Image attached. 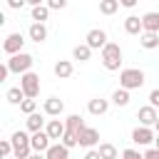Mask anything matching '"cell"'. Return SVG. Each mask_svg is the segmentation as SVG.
Wrapping results in <instances>:
<instances>
[{
  "label": "cell",
  "mask_w": 159,
  "mask_h": 159,
  "mask_svg": "<svg viewBox=\"0 0 159 159\" xmlns=\"http://www.w3.org/2000/svg\"><path fill=\"white\" fill-rule=\"evenodd\" d=\"M30 139H32V137H27V132H22V129L10 137V142H12V157H15V159H30V154H32Z\"/></svg>",
  "instance_id": "1"
},
{
  "label": "cell",
  "mask_w": 159,
  "mask_h": 159,
  "mask_svg": "<svg viewBox=\"0 0 159 159\" xmlns=\"http://www.w3.org/2000/svg\"><path fill=\"white\" fill-rule=\"evenodd\" d=\"M102 65L109 72L119 70V65H122V47L117 42H107V47L102 50Z\"/></svg>",
  "instance_id": "2"
},
{
  "label": "cell",
  "mask_w": 159,
  "mask_h": 159,
  "mask_svg": "<svg viewBox=\"0 0 159 159\" xmlns=\"http://www.w3.org/2000/svg\"><path fill=\"white\" fill-rule=\"evenodd\" d=\"M144 84V72L137 67H127L119 72V87L122 89H139Z\"/></svg>",
  "instance_id": "3"
},
{
  "label": "cell",
  "mask_w": 159,
  "mask_h": 159,
  "mask_svg": "<svg viewBox=\"0 0 159 159\" xmlns=\"http://www.w3.org/2000/svg\"><path fill=\"white\" fill-rule=\"evenodd\" d=\"M32 55H27V52H20V55H15V57H10L5 65H7V70L10 72H15V75H27V72H32Z\"/></svg>",
  "instance_id": "4"
},
{
  "label": "cell",
  "mask_w": 159,
  "mask_h": 159,
  "mask_svg": "<svg viewBox=\"0 0 159 159\" xmlns=\"http://www.w3.org/2000/svg\"><path fill=\"white\" fill-rule=\"evenodd\" d=\"M20 89L25 92L27 99H35V97L40 94V75H35V72L22 75V77H20Z\"/></svg>",
  "instance_id": "5"
},
{
  "label": "cell",
  "mask_w": 159,
  "mask_h": 159,
  "mask_svg": "<svg viewBox=\"0 0 159 159\" xmlns=\"http://www.w3.org/2000/svg\"><path fill=\"white\" fill-rule=\"evenodd\" d=\"M22 45H25V37H22L20 32H10V35L5 37V42H2V50H5L10 57H15V55L22 52Z\"/></svg>",
  "instance_id": "6"
},
{
  "label": "cell",
  "mask_w": 159,
  "mask_h": 159,
  "mask_svg": "<svg viewBox=\"0 0 159 159\" xmlns=\"http://www.w3.org/2000/svg\"><path fill=\"white\" fill-rule=\"evenodd\" d=\"M84 40H87L84 45H87L89 50H104V47H107V32H104V30H89Z\"/></svg>",
  "instance_id": "7"
},
{
  "label": "cell",
  "mask_w": 159,
  "mask_h": 159,
  "mask_svg": "<svg viewBox=\"0 0 159 159\" xmlns=\"http://www.w3.org/2000/svg\"><path fill=\"white\" fill-rule=\"evenodd\" d=\"M30 144H32V152H35V154H47V149L52 147V139H50L47 132L42 129V132H37V134H32Z\"/></svg>",
  "instance_id": "8"
},
{
  "label": "cell",
  "mask_w": 159,
  "mask_h": 159,
  "mask_svg": "<svg viewBox=\"0 0 159 159\" xmlns=\"http://www.w3.org/2000/svg\"><path fill=\"white\" fill-rule=\"evenodd\" d=\"M77 142H80V147H87V149H94V144L99 142V132L94 129V127H84L80 134H77Z\"/></svg>",
  "instance_id": "9"
},
{
  "label": "cell",
  "mask_w": 159,
  "mask_h": 159,
  "mask_svg": "<svg viewBox=\"0 0 159 159\" xmlns=\"http://www.w3.org/2000/svg\"><path fill=\"white\" fill-rule=\"evenodd\" d=\"M154 139H157V134L152 132V127H137V129L132 132V142H134V144H139V147L152 144Z\"/></svg>",
  "instance_id": "10"
},
{
  "label": "cell",
  "mask_w": 159,
  "mask_h": 159,
  "mask_svg": "<svg viewBox=\"0 0 159 159\" xmlns=\"http://www.w3.org/2000/svg\"><path fill=\"white\" fill-rule=\"evenodd\" d=\"M137 119L142 122V127H154V124H157V119H159V114H157V109H154L152 104H147V107H139Z\"/></svg>",
  "instance_id": "11"
},
{
  "label": "cell",
  "mask_w": 159,
  "mask_h": 159,
  "mask_svg": "<svg viewBox=\"0 0 159 159\" xmlns=\"http://www.w3.org/2000/svg\"><path fill=\"white\" fill-rule=\"evenodd\" d=\"M45 132H47V137H50V139L62 142V137H65V132H67V124H65L62 119H50V122H47V127H45Z\"/></svg>",
  "instance_id": "12"
},
{
  "label": "cell",
  "mask_w": 159,
  "mask_h": 159,
  "mask_svg": "<svg viewBox=\"0 0 159 159\" xmlns=\"http://www.w3.org/2000/svg\"><path fill=\"white\" fill-rule=\"evenodd\" d=\"M142 25H144V32H154L159 35V12H144L142 15Z\"/></svg>",
  "instance_id": "13"
},
{
  "label": "cell",
  "mask_w": 159,
  "mask_h": 159,
  "mask_svg": "<svg viewBox=\"0 0 159 159\" xmlns=\"http://www.w3.org/2000/svg\"><path fill=\"white\" fill-rule=\"evenodd\" d=\"M65 112V102L60 99V97H50V99H45V114H50V117H60Z\"/></svg>",
  "instance_id": "14"
},
{
  "label": "cell",
  "mask_w": 159,
  "mask_h": 159,
  "mask_svg": "<svg viewBox=\"0 0 159 159\" xmlns=\"http://www.w3.org/2000/svg\"><path fill=\"white\" fill-rule=\"evenodd\" d=\"M124 32H127V35H142V32H144L142 17H137V15H129V17L124 20Z\"/></svg>",
  "instance_id": "15"
},
{
  "label": "cell",
  "mask_w": 159,
  "mask_h": 159,
  "mask_svg": "<svg viewBox=\"0 0 159 159\" xmlns=\"http://www.w3.org/2000/svg\"><path fill=\"white\" fill-rule=\"evenodd\" d=\"M27 35H30V40H32V42H37V45H40V42H45V40H47V27H45L42 22H32V25H30V30H27Z\"/></svg>",
  "instance_id": "16"
},
{
  "label": "cell",
  "mask_w": 159,
  "mask_h": 159,
  "mask_svg": "<svg viewBox=\"0 0 159 159\" xmlns=\"http://www.w3.org/2000/svg\"><path fill=\"white\" fill-rule=\"evenodd\" d=\"M72 72H75V67H72V62H70V60H57V62H55V75H57L60 80L72 77Z\"/></svg>",
  "instance_id": "17"
},
{
  "label": "cell",
  "mask_w": 159,
  "mask_h": 159,
  "mask_svg": "<svg viewBox=\"0 0 159 159\" xmlns=\"http://www.w3.org/2000/svg\"><path fill=\"white\" fill-rule=\"evenodd\" d=\"M87 109H89V114L99 117V114H104V112L109 109V102H107V99H102V97H94V99H89Z\"/></svg>",
  "instance_id": "18"
},
{
  "label": "cell",
  "mask_w": 159,
  "mask_h": 159,
  "mask_svg": "<svg viewBox=\"0 0 159 159\" xmlns=\"http://www.w3.org/2000/svg\"><path fill=\"white\" fill-rule=\"evenodd\" d=\"M45 157H47V159H70V149H67L62 142H57V144H52V147L47 149Z\"/></svg>",
  "instance_id": "19"
},
{
  "label": "cell",
  "mask_w": 159,
  "mask_h": 159,
  "mask_svg": "<svg viewBox=\"0 0 159 159\" xmlns=\"http://www.w3.org/2000/svg\"><path fill=\"white\" fill-rule=\"evenodd\" d=\"M65 124H67V132H72V134H80L87 124H84V119L80 117V114H70L67 119H65Z\"/></svg>",
  "instance_id": "20"
},
{
  "label": "cell",
  "mask_w": 159,
  "mask_h": 159,
  "mask_svg": "<svg viewBox=\"0 0 159 159\" xmlns=\"http://www.w3.org/2000/svg\"><path fill=\"white\" fill-rule=\"evenodd\" d=\"M139 45H142L144 50H154V47H159V35H154V32H142V35H139Z\"/></svg>",
  "instance_id": "21"
},
{
  "label": "cell",
  "mask_w": 159,
  "mask_h": 159,
  "mask_svg": "<svg viewBox=\"0 0 159 159\" xmlns=\"http://www.w3.org/2000/svg\"><path fill=\"white\" fill-rule=\"evenodd\" d=\"M45 127H47V124H45V119H42V117H40V114H37V112H35V114H30V117H27V129H30V132H32V134H37V132H42V129H45Z\"/></svg>",
  "instance_id": "22"
},
{
  "label": "cell",
  "mask_w": 159,
  "mask_h": 159,
  "mask_svg": "<svg viewBox=\"0 0 159 159\" xmlns=\"http://www.w3.org/2000/svg\"><path fill=\"white\" fill-rule=\"evenodd\" d=\"M5 99H7L10 104H22L27 97H25V92H22L20 87H10V89H7V94H5Z\"/></svg>",
  "instance_id": "23"
},
{
  "label": "cell",
  "mask_w": 159,
  "mask_h": 159,
  "mask_svg": "<svg viewBox=\"0 0 159 159\" xmlns=\"http://www.w3.org/2000/svg\"><path fill=\"white\" fill-rule=\"evenodd\" d=\"M119 5H122L119 0H102V2H99V12H102V15H114V12L119 10Z\"/></svg>",
  "instance_id": "24"
},
{
  "label": "cell",
  "mask_w": 159,
  "mask_h": 159,
  "mask_svg": "<svg viewBox=\"0 0 159 159\" xmlns=\"http://www.w3.org/2000/svg\"><path fill=\"white\" fill-rule=\"evenodd\" d=\"M112 102L117 104V107H127L129 104V89H114V94H112Z\"/></svg>",
  "instance_id": "25"
},
{
  "label": "cell",
  "mask_w": 159,
  "mask_h": 159,
  "mask_svg": "<svg viewBox=\"0 0 159 159\" xmlns=\"http://www.w3.org/2000/svg\"><path fill=\"white\" fill-rule=\"evenodd\" d=\"M47 17H50V7H47V5H37V7H32V20H35V22H42V25H45Z\"/></svg>",
  "instance_id": "26"
},
{
  "label": "cell",
  "mask_w": 159,
  "mask_h": 159,
  "mask_svg": "<svg viewBox=\"0 0 159 159\" xmlns=\"http://www.w3.org/2000/svg\"><path fill=\"white\" fill-rule=\"evenodd\" d=\"M99 157L102 159H117V147L114 144H109V142H104V144H99Z\"/></svg>",
  "instance_id": "27"
},
{
  "label": "cell",
  "mask_w": 159,
  "mask_h": 159,
  "mask_svg": "<svg viewBox=\"0 0 159 159\" xmlns=\"http://www.w3.org/2000/svg\"><path fill=\"white\" fill-rule=\"evenodd\" d=\"M89 55H92V50H89L87 45H77V47L72 50V57H75V60H80V62H87V60H89Z\"/></svg>",
  "instance_id": "28"
},
{
  "label": "cell",
  "mask_w": 159,
  "mask_h": 159,
  "mask_svg": "<svg viewBox=\"0 0 159 159\" xmlns=\"http://www.w3.org/2000/svg\"><path fill=\"white\" fill-rule=\"evenodd\" d=\"M35 109H37V102H35V99H25V102L20 104V112H25L27 117H30V114H35Z\"/></svg>",
  "instance_id": "29"
},
{
  "label": "cell",
  "mask_w": 159,
  "mask_h": 159,
  "mask_svg": "<svg viewBox=\"0 0 159 159\" xmlns=\"http://www.w3.org/2000/svg\"><path fill=\"white\" fill-rule=\"evenodd\" d=\"M10 154H12V142L10 139H2L0 142V157L2 159H10Z\"/></svg>",
  "instance_id": "30"
},
{
  "label": "cell",
  "mask_w": 159,
  "mask_h": 159,
  "mask_svg": "<svg viewBox=\"0 0 159 159\" xmlns=\"http://www.w3.org/2000/svg\"><path fill=\"white\" fill-rule=\"evenodd\" d=\"M62 144H65L67 149L77 147V144H80V142H77V134H72V132H65V137H62Z\"/></svg>",
  "instance_id": "31"
},
{
  "label": "cell",
  "mask_w": 159,
  "mask_h": 159,
  "mask_svg": "<svg viewBox=\"0 0 159 159\" xmlns=\"http://www.w3.org/2000/svg\"><path fill=\"white\" fill-rule=\"evenodd\" d=\"M122 159H144V154H139L137 149H124L122 152Z\"/></svg>",
  "instance_id": "32"
},
{
  "label": "cell",
  "mask_w": 159,
  "mask_h": 159,
  "mask_svg": "<svg viewBox=\"0 0 159 159\" xmlns=\"http://www.w3.org/2000/svg\"><path fill=\"white\" fill-rule=\"evenodd\" d=\"M47 7L50 10H62V7H67V0H50Z\"/></svg>",
  "instance_id": "33"
},
{
  "label": "cell",
  "mask_w": 159,
  "mask_h": 159,
  "mask_svg": "<svg viewBox=\"0 0 159 159\" xmlns=\"http://www.w3.org/2000/svg\"><path fill=\"white\" fill-rule=\"evenodd\" d=\"M149 104H152L154 109L159 107V89H152V92H149Z\"/></svg>",
  "instance_id": "34"
},
{
  "label": "cell",
  "mask_w": 159,
  "mask_h": 159,
  "mask_svg": "<svg viewBox=\"0 0 159 159\" xmlns=\"http://www.w3.org/2000/svg\"><path fill=\"white\" fill-rule=\"evenodd\" d=\"M144 159H159V149H157V147L147 149V152H144Z\"/></svg>",
  "instance_id": "35"
},
{
  "label": "cell",
  "mask_w": 159,
  "mask_h": 159,
  "mask_svg": "<svg viewBox=\"0 0 159 159\" xmlns=\"http://www.w3.org/2000/svg\"><path fill=\"white\" fill-rule=\"evenodd\" d=\"M7 5H10L12 10H20V7L25 5V0H7Z\"/></svg>",
  "instance_id": "36"
},
{
  "label": "cell",
  "mask_w": 159,
  "mask_h": 159,
  "mask_svg": "<svg viewBox=\"0 0 159 159\" xmlns=\"http://www.w3.org/2000/svg\"><path fill=\"white\" fill-rule=\"evenodd\" d=\"M84 159H102V157H99V152H97V149H87Z\"/></svg>",
  "instance_id": "37"
},
{
  "label": "cell",
  "mask_w": 159,
  "mask_h": 159,
  "mask_svg": "<svg viewBox=\"0 0 159 159\" xmlns=\"http://www.w3.org/2000/svg\"><path fill=\"white\" fill-rule=\"evenodd\" d=\"M7 75H10V70H7V65H2V67H0V82H2Z\"/></svg>",
  "instance_id": "38"
},
{
  "label": "cell",
  "mask_w": 159,
  "mask_h": 159,
  "mask_svg": "<svg viewBox=\"0 0 159 159\" xmlns=\"http://www.w3.org/2000/svg\"><path fill=\"white\" fill-rule=\"evenodd\" d=\"M134 5H137L134 0H122V7H134Z\"/></svg>",
  "instance_id": "39"
},
{
  "label": "cell",
  "mask_w": 159,
  "mask_h": 159,
  "mask_svg": "<svg viewBox=\"0 0 159 159\" xmlns=\"http://www.w3.org/2000/svg\"><path fill=\"white\" fill-rule=\"evenodd\" d=\"M30 159H47V157H45V154H35V152H32V154H30Z\"/></svg>",
  "instance_id": "40"
},
{
  "label": "cell",
  "mask_w": 159,
  "mask_h": 159,
  "mask_svg": "<svg viewBox=\"0 0 159 159\" xmlns=\"http://www.w3.org/2000/svg\"><path fill=\"white\" fill-rule=\"evenodd\" d=\"M154 147H157V149H159V134H157V139H154Z\"/></svg>",
  "instance_id": "41"
},
{
  "label": "cell",
  "mask_w": 159,
  "mask_h": 159,
  "mask_svg": "<svg viewBox=\"0 0 159 159\" xmlns=\"http://www.w3.org/2000/svg\"><path fill=\"white\" fill-rule=\"evenodd\" d=\"M154 127H157V134H159V119H157V124H154Z\"/></svg>",
  "instance_id": "42"
},
{
  "label": "cell",
  "mask_w": 159,
  "mask_h": 159,
  "mask_svg": "<svg viewBox=\"0 0 159 159\" xmlns=\"http://www.w3.org/2000/svg\"><path fill=\"white\" fill-rule=\"evenodd\" d=\"M10 159H15V157H10Z\"/></svg>",
  "instance_id": "43"
}]
</instances>
